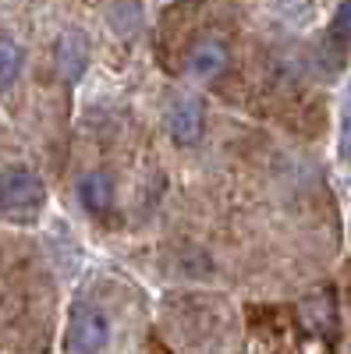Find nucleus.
Masks as SVG:
<instances>
[{
	"label": "nucleus",
	"instance_id": "f257e3e1",
	"mask_svg": "<svg viewBox=\"0 0 351 354\" xmlns=\"http://www.w3.org/2000/svg\"><path fill=\"white\" fill-rule=\"evenodd\" d=\"M43 198H46V188L33 170L15 167L0 177V209L11 213L15 220H28L33 213H39Z\"/></svg>",
	"mask_w": 351,
	"mask_h": 354
},
{
	"label": "nucleus",
	"instance_id": "f03ea898",
	"mask_svg": "<svg viewBox=\"0 0 351 354\" xmlns=\"http://www.w3.org/2000/svg\"><path fill=\"white\" fill-rule=\"evenodd\" d=\"M68 344L75 354H100L110 344V319L96 308V305H75L71 312V330H68Z\"/></svg>",
	"mask_w": 351,
	"mask_h": 354
},
{
	"label": "nucleus",
	"instance_id": "7ed1b4c3",
	"mask_svg": "<svg viewBox=\"0 0 351 354\" xmlns=\"http://www.w3.org/2000/svg\"><path fill=\"white\" fill-rule=\"evenodd\" d=\"M227 64H231V53H227L224 39H217V36L199 39V43L188 50V61H185L188 75L199 78V82H217V78L227 71Z\"/></svg>",
	"mask_w": 351,
	"mask_h": 354
},
{
	"label": "nucleus",
	"instance_id": "20e7f679",
	"mask_svg": "<svg viewBox=\"0 0 351 354\" xmlns=\"http://www.w3.org/2000/svg\"><path fill=\"white\" fill-rule=\"evenodd\" d=\"M202 124H206V113L195 96H181L167 113V131L174 145H195L202 138Z\"/></svg>",
	"mask_w": 351,
	"mask_h": 354
},
{
	"label": "nucleus",
	"instance_id": "39448f33",
	"mask_svg": "<svg viewBox=\"0 0 351 354\" xmlns=\"http://www.w3.org/2000/svg\"><path fill=\"white\" fill-rule=\"evenodd\" d=\"M348 50H351V0H344V4L337 8V15L330 18V25H327L323 50H319V57H323V68H327V71H337L341 61L348 57Z\"/></svg>",
	"mask_w": 351,
	"mask_h": 354
},
{
	"label": "nucleus",
	"instance_id": "423d86ee",
	"mask_svg": "<svg viewBox=\"0 0 351 354\" xmlns=\"http://www.w3.org/2000/svg\"><path fill=\"white\" fill-rule=\"evenodd\" d=\"M53 61H57V75L64 82H78L85 75V64H89V43L78 28H68L57 39V50H53Z\"/></svg>",
	"mask_w": 351,
	"mask_h": 354
},
{
	"label": "nucleus",
	"instance_id": "0eeeda50",
	"mask_svg": "<svg viewBox=\"0 0 351 354\" xmlns=\"http://www.w3.org/2000/svg\"><path fill=\"white\" fill-rule=\"evenodd\" d=\"M78 202H82V209L93 213V216L110 213V205H114V181H110V174H103V170L85 174L78 181Z\"/></svg>",
	"mask_w": 351,
	"mask_h": 354
},
{
	"label": "nucleus",
	"instance_id": "6e6552de",
	"mask_svg": "<svg viewBox=\"0 0 351 354\" xmlns=\"http://www.w3.org/2000/svg\"><path fill=\"white\" fill-rule=\"evenodd\" d=\"M18 71H21V50H18V43L8 39V36H0V88H8L18 78Z\"/></svg>",
	"mask_w": 351,
	"mask_h": 354
},
{
	"label": "nucleus",
	"instance_id": "1a4fd4ad",
	"mask_svg": "<svg viewBox=\"0 0 351 354\" xmlns=\"http://www.w3.org/2000/svg\"><path fill=\"white\" fill-rule=\"evenodd\" d=\"M337 156L351 160V78L344 85V96H341V135H337Z\"/></svg>",
	"mask_w": 351,
	"mask_h": 354
},
{
	"label": "nucleus",
	"instance_id": "9d476101",
	"mask_svg": "<svg viewBox=\"0 0 351 354\" xmlns=\"http://www.w3.org/2000/svg\"><path fill=\"white\" fill-rule=\"evenodd\" d=\"M309 0H277V11L287 18V21H295V25H302V21H309Z\"/></svg>",
	"mask_w": 351,
	"mask_h": 354
}]
</instances>
